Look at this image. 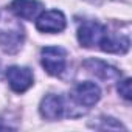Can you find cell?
<instances>
[{
  "label": "cell",
  "instance_id": "cell-10",
  "mask_svg": "<svg viewBox=\"0 0 132 132\" xmlns=\"http://www.w3.org/2000/svg\"><path fill=\"white\" fill-rule=\"evenodd\" d=\"M100 48L103 51H107V53H126L129 50V39L126 36H121V34H113V33H109L106 34L104 40L101 42Z\"/></svg>",
  "mask_w": 132,
  "mask_h": 132
},
{
  "label": "cell",
  "instance_id": "cell-6",
  "mask_svg": "<svg viewBox=\"0 0 132 132\" xmlns=\"http://www.w3.org/2000/svg\"><path fill=\"white\" fill-rule=\"evenodd\" d=\"M72 98L79 104V106H86V107H92L95 106L100 98H101V90L95 82L90 81H84L79 82L73 87L72 90Z\"/></svg>",
  "mask_w": 132,
  "mask_h": 132
},
{
  "label": "cell",
  "instance_id": "cell-2",
  "mask_svg": "<svg viewBox=\"0 0 132 132\" xmlns=\"http://www.w3.org/2000/svg\"><path fill=\"white\" fill-rule=\"evenodd\" d=\"M76 34H78V40L82 47L92 48L95 45H101V42L104 40V37L107 34V28L104 25H101L100 22L86 20L79 25Z\"/></svg>",
  "mask_w": 132,
  "mask_h": 132
},
{
  "label": "cell",
  "instance_id": "cell-8",
  "mask_svg": "<svg viewBox=\"0 0 132 132\" xmlns=\"http://www.w3.org/2000/svg\"><path fill=\"white\" fill-rule=\"evenodd\" d=\"M10 10L19 19L34 20L42 13V3L37 0H13Z\"/></svg>",
  "mask_w": 132,
  "mask_h": 132
},
{
  "label": "cell",
  "instance_id": "cell-9",
  "mask_svg": "<svg viewBox=\"0 0 132 132\" xmlns=\"http://www.w3.org/2000/svg\"><path fill=\"white\" fill-rule=\"evenodd\" d=\"M84 67L93 73L95 76H98L100 79L103 81H113V79H120L121 78V73L120 70H117L112 65L103 62V61H98V59H87L84 61Z\"/></svg>",
  "mask_w": 132,
  "mask_h": 132
},
{
  "label": "cell",
  "instance_id": "cell-3",
  "mask_svg": "<svg viewBox=\"0 0 132 132\" xmlns=\"http://www.w3.org/2000/svg\"><path fill=\"white\" fill-rule=\"evenodd\" d=\"M25 39L23 28L19 23H11L10 27L0 28V48L5 53H16L22 47Z\"/></svg>",
  "mask_w": 132,
  "mask_h": 132
},
{
  "label": "cell",
  "instance_id": "cell-12",
  "mask_svg": "<svg viewBox=\"0 0 132 132\" xmlns=\"http://www.w3.org/2000/svg\"><path fill=\"white\" fill-rule=\"evenodd\" d=\"M89 2H93V3H101V2H104V0H89Z\"/></svg>",
  "mask_w": 132,
  "mask_h": 132
},
{
  "label": "cell",
  "instance_id": "cell-7",
  "mask_svg": "<svg viewBox=\"0 0 132 132\" xmlns=\"http://www.w3.org/2000/svg\"><path fill=\"white\" fill-rule=\"evenodd\" d=\"M39 110H40V115L44 118L57 120V118L64 117V113H65V101H64V98L61 95L50 93V95L42 98Z\"/></svg>",
  "mask_w": 132,
  "mask_h": 132
},
{
  "label": "cell",
  "instance_id": "cell-4",
  "mask_svg": "<svg viewBox=\"0 0 132 132\" xmlns=\"http://www.w3.org/2000/svg\"><path fill=\"white\" fill-rule=\"evenodd\" d=\"M65 25H67L65 16L57 10L40 13L36 17V28L42 33H61L64 31Z\"/></svg>",
  "mask_w": 132,
  "mask_h": 132
},
{
  "label": "cell",
  "instance_id": "cell-5",
  "mask_svg": "<svg viewBox=\"0 0 132 132\" xmlns=\"http://www.w3.org/2000/svg\"><path fill=\"white\" fill-rule=\"evenodd\" d=\"M6 79L13 92L16 93H23L33 86V73L27 67H13L6 69Z\"/></svg>",
  "mask_w": 132,
  "mask_h": 132
},
{
  "label": "cell",
  "instance_id": "cell-11",
  "mask_svg": "<svg viewBox=\"0 0 132 132\" xmlns=\"http://www.w3.org/2000/svg\"><path fill=\"white\" fill-rule=\"evenodd\" d=\"M118 93L126 100V101H130V79L126 78L123 81H118Z\"/></svg>",
  "mask_w": 132,
  "mask_h": 132
},
{
  "label": "cell",
  "instance_id": "cell-1",
  "mask_svg": "<svg viewBox=\"0 0 132 132\" xmlns=\"http://www.w3.org/2000/svg\"><path fill=\"white\" fill-rule=\"evenodd\" d=\"M65 53L61 47H45L40 50V64L45 72L51 76H59L65 70Z\"/></svg>",
  "mask_w": 132,
  "mask_h": 132
}]
</instances>
